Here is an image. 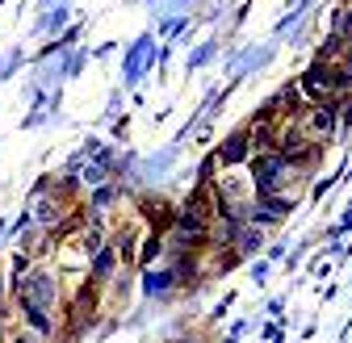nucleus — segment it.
I'll list each match as a JSON object with an SVG mask.
<instances>
[{
	"label": "nucleus",
	"instance_id": "20e7f679",
	"mask_svg": "<svg viewBox=\"0 0 352 343\" xmlns=\"http://www.w3.org/2000/svg\"><path fill=\"white\" fill-rule=\"evenodd\" d=\"M118 272H122V255H118L113 243H105L93 260H88V268H84V276L93 285H109V281H118Z\"/></svg>",
	"mask_w": 352,
	"mask_h": 343
},
{
	"label": "nucleus",
	"instance_id": "7ed1b4c3",
	"mask_svg": "<svg viewBox=\"0 0 352 343\" xmlns=\"http://www.w3.org/2000/svg\"><path fill=\"white\" fill-rule=\"evenodd\" d=\"M298 93L306 97V105H315V101H336L331 63H311V67H306V75L298 80Z\"/></svg>",
	"mask_w": 352,
	"mask_h": 343
},
{
	"label": "nucleus",
	"instance_id": "39448f33",
	"mask_svg": "<svg viewBox=\"0 0 352 343\" xmlns=\"http://www.w3.org/2000/svg\"><path fill=\"white\" fill-rule=\"evenodd\" d=\"M252 159V143H248V130H235L223 139V147L214 151V163L218 167H243Z\"/></svg>",
	"mask_w": 352,
	"mask_h": 343
},
{
	"label": "nucleus",
	"instance_id": "423d86ee",
	"mask_svg": "<svg viewBox=\"0 0 352 343\" xmlns=\"http://www.w3.org/2000/svg\"><path fill=\"white\" fill-rule=\"evenodd\" d=\"M13 306H17V314L25 318V327H30V335H38V339H55V314H47V310H38V306H30L25 297H13Z\"/></svg>",
	"mask_w": 352,
	"mask_h": 343
},
{
	"label": "nucleus",
	"instance_id": "6e6552de",
	"mask_svg": "<svg viewBox=\"0 0 352 343\" xmlns=\"http://www.w3.org/2000/svg\"><path fill=\"white\" fill-rule=\"evenodd\" d=\"M168 285H176V276H172V272H160V276H155V272H147V293H160V297H164V293H168Z\"/></svg>",
	"mask_w": 352,
	"mask_h": 343
},
{
	"label": "nucleus",
	"instance_id": "0eeeda50",
	"mask_svg": "<svg viewBox=\"0 0 352 343\" xmlns=\"http://www.w3.org/2000/svg\"><path fill=\"white\" fill-rule=\"evenodd\" d=\"M264 247V230H256L252 222H243L239 230H235V243H231V251L235 255H256Z\"/></svg>",
	"mask_w": 352,
	"mask_h": 343
},
{
	"label": "nucleus",
	"instance_id": "f03ea898",
	"mask_svg": "<svg viewBox=\"0 0 352 343\" xmlns=\"http://www.w3.org/2000/svg\"><path fill=\"white\" fill-rule=\"evenodd\" d=\"M302 126V134L311 143H331L336 130H340V113H336V101H315V105H302V113L294 117Z\"/></svg>",
	"mask_w": 352,
	"mask_h": 343
},
{
	"label": "nucleus",
	"instance_id": "9d476101",
	"mask_svg": "<svg viewBox=\"0 0 352 343\" xmlns=\"http://www.w3.org/2000/svg\"><path fill=\"white\" fill-rule=\"evenodd\" d=\"M176 343H197V339H176Z\"/></svg>",
	"mask_w": 352,
	"mask_h": 343
},
{
	"label": "nucleus",
	"instance_id": "1a4fd4ad",
	"mask_svg": "<svg viewBox=\"0 0 352 343\" xmlns=\"http://www.w3.org/2000/svg\"><path fill=\"white\" fill-rule=\"evenodd\" d=\"M9 343H30V335H13V339H9Z\"/></svg>",
	"mask_w": 352,
	"mask_h": 343
},
{
	"label": "nucleus",
	"instance_id": "f257e3e1",
	"mask_svg": "<svg viewBox=\"0 0 352 343\" xmlns=\"http://www.w3.org/2000/svg\"><path fill=\"white\" fill-rule=\"evenodd\" d=\"M13 297H25L30 306L55 314V310H63V281H59V272H51L47 264H34V268L13 285Z\"/></svg>",
	"mask_w": 352,
	"mask_h": 343
}]
</instances>
